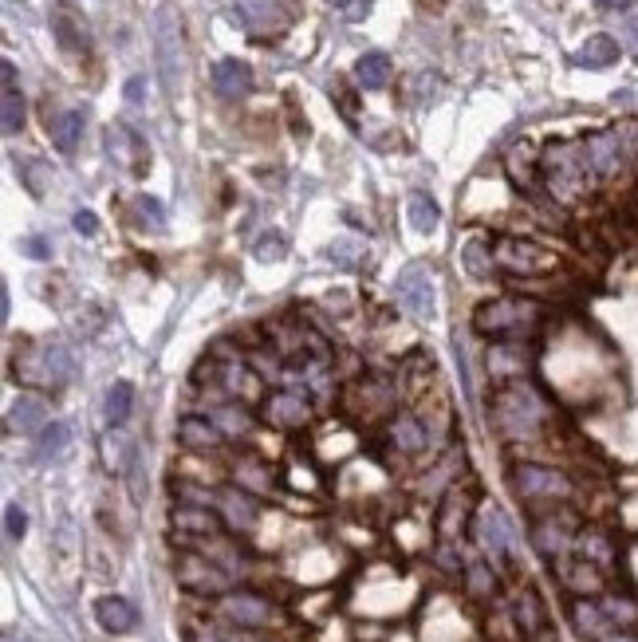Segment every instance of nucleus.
<instances>
[{
  "label": "nucleus",
  "instance_id": "33",
  "mask_svg": "<svg viewBox=\"0 0 638 642\" xmlns=\"http://www.w3.org/2000/svg\"><path fill=\"white\" fill-rule=\"evenodd\" d=\"M284 253H288V241H284V233H276V229H272V233H264V237H260V245H256V257L260 260H280Z\"/></svg>",
  "mask_w": 638,
  "mask_h": 642
},
{
  "label": "nucleus",
  "instance_id": "25",
  "mask_svg": "<svg viewBox=\"0 0 638 642\" xmlns=\"http://www.w3.org/2000/svg\"><path fill=\"white\" fill-rule=\"evenodd\" d=\"M390 75H394V64H390V56H383V52H367V56H359V64H355V79H359V87H367V91H383L386 83H390Z\"/></svg>",
  "mask_w": 638,
  "mask_h": 642
},
{
  "label": "nucleus",
  "instance_id": "19",
  "mask_svg": "<svg viewBox=\"0 0 638 642\" xmlns=\"http://www.w3.org/2000/svg\"><path fill=\"white\" fill-rule=\"evenodd\" d=\"M0 75H4V103H0V127L4 134H20L24 130V95L16 91V67L0 64Z\"/></svg>",
  "mask_w": 638,
  "mask_h": 642
},
{
  "label": "nucleus",
  "instance_id": "26",
  "mask_svg": "<svg viewBox=\"0 0 638 642\" xmlns=\"http://www.w3.org/2000/svg\"><path fill=\"white\" fill-rule=\"evenodd\" d=\"M130 406H134V386L130 383H111L107 386V402H103V418H107V426L111 430H119L123 422L130 418Z\"/></svg>",
  "mask_w": 638,
  "mask_h": 642
},
{
  "label": "nucleus",
  "instance_id": "6",
  "mask_svg": "<svg viewBox=\"0 0 638 642\" xmlns=\"http://www.w3.org/2000/svg\"><path fill=\"white\" fill-rule=\"evenodd\" d=\"M394 296H398V304H402L414 320H434V312H438V280H434V268H426V264L402 268L398 280H394Z\"/></svg>",
  "mask_w": 638,
  "mask_h": 642
},
{
  "label": "nucleus",
  "instance_id": "46",
  "mask_svg": "<svg viewBox=\"0 0 638 642\" xmlns=\"http://www.w3.org/2000/svg\"><path fill=\"white\" fill-rule=\"evenodd\" d=\"M595 4H603V8H631L635 0H595Z\"/></svg>",
  "mask_w": 638,
  "mask_h": 642
},
{
  "label": "nucleus",
  "instance_id": "15",
  "mask_svg": "<svg viewBox=\"0 0 638 642\" xmlns=\"http://www.w3.org/2000/svg\"><path fill=\"white\" fill-rule=\"evenodd\" d=\"M95 619H99V627L103 631H111V635H130L134 627H138V607L123 599V595H103L99 603H95Z\"/></svg>",
  "mask_w": 638,
  "mask_h": 642
},
{
  "label": "nucleus",
  "instance_id": "18",
  "mask_svg": "<svg viewBox=\"0 0 638 642\" xmlns=\"http://www.w3.org/2000/svg\"><path fill=\"white\" fill-rule=\"evenodd\" d=\"M477 532H481V544H485V552L497 560V556H509L512 552V524L509 516L501 513V509H485L481 513V524H477Z\"/></svg>",
  "mask_w": 638,
  "mask_h": 642
},
{
  "label": "nucleus",
  "instance_id": "38",
  "mask_svg": "<svg viewBox=\"0 0 638 642\" xmlns=\"http://www.w3.org/2000/svg\"><path fill=\"white\" fill-rule=\"evenodd\" d=\"M71 225H75L83 237H95V233H99V217H95L91 209H79V213L71 217Z\"/></svg>",
  "mask_w": 638,
  "mask_h": 642
},
{
  "label": "nucleus",
  "instance_id": "32",
  "mask_svg": "<svg viewBox=\"0 0 638 642\" xmlns=\"http://www.w3.org/2000/svg\"><path fill=\"white\" fill-rule=\"evenodd\" d=\"M536 544H540V552H544V556H560V552L568 548V536H564L556 524H540Z\"/></svg>",
  "mask_w": 638,
  "mask_h": 642
},
{
  "label": "nucleus",
  "instance_id": "16",
  "mask_svg": "<svg viewBox=\"0 0 638 642\" xmlns=\"http://www.w3.org/2000/svg\"><path fill=\"white\" fill-rule=\"evenodd\" d=\"M178 583L190 587V591H221V587H229V576L217 572L205 556H182L178 560Z\"/></svg>",
  "mask_w": 638,
  "mask_h": 642
},
{
  "label": "nucleus",
  "instance_id": "37",
  "mask_svg": "<svg viewBox=\"0 0 638 642\" xmlns=\"http://www.w3.org/2000/svg\"><path fill=\"white\" fill-rule=\"evenodd\" d=\"M516 615H520L524 631H536V627H540V611H536V599H532V595H524V599L516 603Z\"/></svg>",
  "mask_w": 638,
  "mask_h": 642
},
{
  "label": "nucleus",
  "instance_id": "2",
  "mask_svg": "<svg viewBox=\"0 0 638 642\" xmlns=\"http://www.w3.org/2000/svg\"><path fill=\"white\" fill-rule=\"evenodd\" d=\"M540 304L532 300H516V296H501V300H485L477 304L473 312V327L481 335H520V331H532L540 323Z\"/></svg>",
  "mask_w": 638,
  "mask_h": 642
},
{
  "label": "nucleus",
  "instance_id": "8",
  "mask_svg": "<svg viewBox=\"0 0 638 642\" xmlns=\"http://www.w3.org/2000/svg\"><path fill=\"white\" fill-rule=\"evenodd\" d=\"M583 154H587V166H591V178L595 182H611L627 170V142L619 130H599V134H587L583 138Z\"/></svg>",
  "mask_w": 638,
  "mask_h": 642
},
{
  "label": "nucleus",
  "instance_id": "31",
  "mask_svg": "<svg viewBox=\"0 0 638 642\" xmlns=\"http://www.w3.org/2000/svg\"><path fill=\"white\" fill-rule=\"evenodd\" d=\"M64 446H67V426L64 422H48V426L40 430V438H36V457H40V461H52Z\"/></svg>",
  "mask_w": 638,
  "mask_h": 642
},
{
  "label": "nucleus",
  "instance_id": "27",
  "mask_svg": "<svg viewBox=\"0 0 638 642\" xmlns=\"http://www.w3.org/2000/svg\"><path fill=\"white\" fill-rule=\"evenodd\" d=\"M221 513H225V520H229L233 528H253L256 501L245 497V493H237V489H229V493H221Z\"/></svg>",
  "mask_w": 638,
  "mask_h": 642
},
{
  "label": "nucleus",
  "instance_id": "24",
  "mask_svg": "<svg viewBox=\"0 0 638 642\" xmlns=\"http://www.w3.org/2000/svg\"><path fill=\"white\" fill-rule=\"evenodd\" d=\"M619 60V40L615 36H587L583 48L575 52V64L579 67H611Z\"/></svg>",
  "mask_w": 638,
  "mask_h": 642
},
{
  "label": "nucleus",
  "instance_id": "12",
  "mask_svg": "<svg viewBox=\"0 0 638 642\" xmlns=\"http://www.w3.org/2000/svg\"><path fill=\"white\" fill-rule=\"evenodd\" d=\"M260 414H264V422L292 430V426H304V422H308L312 406H308V394H296V390H276V394H268V398H264Z\"/></svg>",
  "mask_w": 638,
  "mask_h": 642
},
{
  "label": "nucleus",
  "instance_id": "7",
  "mask_svg": "<svg viewBox=\"0 0 638 642\" xmlns=\"http://www.w3.org/2000/svg\"><path fill=\"white\" fill-rule=\"evenodd\" d=\"M154 40H158V75H162V87H166V95H174L178 83H182V32H178V20H174V8H170V4L158 8Z\"/></svg>",
  "mask_w": 638,
  "mask_h": 642
},
{
  "label": "nucleus",
  "instance_id": "14",
  "mask_svg": "<svg viewBox=\"0 0 638 642\" xmlns=\"http://www.w3.org/2000/svg\"><path fill=\"white\" fill-rule=\"evenodd\" d=\"M213 91L229 103H241L253 91V67L241 60H217L213 64Z\"/></svg>",
  "mask_w": 638,
  "mask_h": 642
},
{
  "label": "nucleus",
  "instance_id": "39",
  "mask_svg": "<svg viewBox=\"0 0 638 642\" xmlns=\"http://www.w3.org/2000/svg\"><path fill=\"white\" fill-rule=\"evenodd\" d=\"M327 257H331V260H339L343 268H355V260H359V253H351L347 245H331V249H327Z\"/></svg>",
  "mask_w": 638,
  "mask_h": 642
},
{
  "label": "nucleus",
  "instance_id": "13",
  "mask_svg": "<svg viewBox=\"0 0 638 642\" xmlns=\"http://www.w3.org/2000/svg\"><path fill=\"white\" fill-rule=\"evenodd\" d=\"M221 615L237 627H268L276 619V607L260 595H225L221 599Z\"/></svg>",
  "mask_w": 638,
  "mask_h": 642
},
{
  "label": "nucleus",
  "instance_id": "23",
  "mask_svg": "<svg viewBox=\"0 0 638 642\" xmlns=\"http://www.w3.org/2000/svg\"><path fill=\"white\" fill-rule=\"evenodd\" d=\"M406 221H410L414 233H434V229L442 225V209H438V201H434L430 193H410V201H406Z\"/></svg>",
  "mask_w": 638,
  "mask_h": 642
},
{
  "label": "nucleus",
  "instance_id": "35",
  "mask_svg": "<svg viewBox=\"0 0 638 642\" xmlns=\"http://www.w3.org/2000/svg\"><path fill=\"white\" fill-rule=\"evenodd\" d=\"M575 623H579V631H583V635H599V627H603V615H599L595 607L579 603V607H575Z\"/></svg>",
  "mask_w": 638,
  "mask_h": 642
},
{
  "label": "nucleus",
  "instance_id": "1",
  "mask_svg": "<svg viewBox=\"0 0 638 642\" xmlns=\"http://www.w3.org/2000/svg\"><path fill=\"white\" fill-rule=\"evenodd\" d=\"M536 170H540L544 186L560 205H575L583 193L595 186L587 154H583V142H552V146H544Z\"/></svg>",
  "mask_w": 638,
  "mask_h": 642
},
{
  "label": "nucleus",
  "instance_id": "41",
  "mask_svg": "<svg viewBox=\"0 0 638 642\" xmlns=\"http://www.w3.org/2000/svg\"><path fill=\"white\" fill-rule=\"evenodd\" d=\"M583 552H591L595 560H607V556H611V552H607V544H603L599 536H587V540H583Z\"/></svg>",
  "mask_w": 638,
  "mask_h": 642
},
{
  "label": "nucleus",
  "instance_id": "49",
  "mask_svg": "<svg viewBox=\"0 0 638 642\" xmlns=\"http://www.w3.org/2000/svg\"><path fill=\"white\" fill-rule=\"evenodd\" d=\"M197 642H217V639H213V635H209V639H197Z\"/></svg>",
  "mask_w": 638,
  "mask_h": 642
},
{
  "label": "nucleus",
  "instance_id": "17",
  "mask_svg": "<svg viewBox=\"0 0 638 642\" xmlns=\"http://www.w3.org/2000/svg\"><path fill=\"white\" fill-rule=\"evenodd\" d=\"M83 127H87V115L67 107V111H48V134H52V146L60 154H75L79 138H83Z\"/></svg>",
  "mask_w": 638,
  "mask_h": 642
},
{
  "label": "nucleus",
  "instance_id": "42",
  "mask_svg": "<svg viewBox=\"0 0 638 642\" xmlns=\"http://www.w3.org/2000/svg\"><path fill=\"white\" fill-rule=\"evenodd\" d=\"M469 579H473V591H489V576H485V568H481V564H473V568H469Z\"/></svg>",
  "mask_w": 638,
  "mask_h": 642
},
{
  "label": "nucleus",
  "instance_id": "44",
  "mask_svg": "<svg viewBox=\"0 0 638 642\" xmlns=\"http://www.w3.org/2000/svg\"><path fill=\"white\" fill-rule=\"evenodd\" d=\"M24 253H28V257H48V245H40V237H32V241H24Z\"/></svg>",
  "mask_w": 638,
  "mask_h": 642
},
{
  "label": "nucleus",
  "instance_id": "28",
  "mask_svg": "<svg viewBox=\"0 0 638 642\" xmlns=\"http://www.w3.org/2000/svg\"><path fill=\"white\" fill-rule=\"evenodd\" d=\"M134 225L146 229V233H162L166 229V209L158 197H134Z\"/></svg>",
  "mask_w": 638,
  "mask_h": 642
},
{
  "label": "nucleus",
  "instance_id": "20",
  "mask_svg": "<svg viewBox=\"0 0 638 642\" xmlns=\"http://www.w3.org/2000/svg\"><path fill=\"white\" fill-rule=\"evenodd\" d=\"M48 406L40 402V398H32V394H24V398H16L12 402V410H8V430L12 434H40L48 422Z\"/></svg>",
  "mask_w": 638,
  "mask_h": 642
},
{
  "label": "nucleus",
  "instance_id": "36",
  "mask_svg": "<svg viewBox=\"0 0 638 642\" xmlns=\"http://www.w3.org/2000/svg\"><path fill=\"white\" fill-rule=\"evenodd\" d=\"M327 4H335V8H339L347 20H367L375 0H327Z\"/></svg>",
  "mask_w": 638,
  "mask_h": 642
},
{
  "label": "nucleus",
  "instance_id": "30",
  "mask_svg": "<svg viewBox=\"0 0 638 642\" xmlns=\"http://www.w3.org/2000/svg\"><path fill=\"white\" fill-rule=\"evenodd\" d=\"M174 524H178V528H190V532H201V536H213V532H217V516L209 513V505L174 509Z\"/></svg>",
  "mask_w": 638,
  "mask_h": 642
},
{
  "label": "nucleus",
  "instance_id": "34",
  "mask_svg": "<svg viewBox=\"0 0 638 642\" xmlns=\"http://www.w3.org/2000/svg\"><path fill=\"white\" fill-rule=\"evenodd\" d=\"M4 532H8V540H24V532H28V516L20 505H8L4 509Z\"/></svg>",
  "mask_w": 638,
  "mask_h": 642
},
{
  "label": "nucleus",
  "instance_id": "21",
  "mask_svg": "<svg viewBox=\"0 0 638 642\" xmlns=\"http://www.w3.org/2000/svg\"><path fill=\"white\" fill-rule=\"evenodd\" d=\"M390 442H394L402 453H422L426 446H430V430H426V422H422V418H414V414H398V418L390 422Z\"/></svg>",
  "mask_w": 638,
  "mask_h": 642
},
{
  "label": "nucleus",
  "instance_id": "43",
  "mask_svg": "<svg viewBox=\"0 0 638 642\" xmlns=\"http://www.w3.org/2000/svg\"><path fill=\"white\" fill-rule=\"evenodd\" d=\"M607 615H615V619H635V607H627V603H607Z\"/></svg>",
  "mask_w": 638,
  "mask_h": 642
},
{
  "label": "nucleus",
  "instance_id": "22",
  "mask_svg": "<svg viewBox=\"0 0 638 642\" xmlns=\"http://www.w3.org/2000/svg\"><path fill=\"white\" fill-rule=\"evenodd\" d=\"M178 438H182V446H190V450H213V446H221V430H217V422L213 418H182L178 422Z\"/></svg>",
  "mask_w": 638,
  "mask_h": 642
},
{
  "label": "nucleus",
  "instance_id": "10",
  "mask_svg": "<svg viewBox=\"0 0 638 642\" xmlns=\"http://www.w3.org/2000/svg\"><path fill=\"white\" fill-rule=\"evenodd\" d=\"M107 154H111L115 166H123L127 174H146L150 150H146V142H142L127 123H111V127H107Z\"/></svg>",
  "mask_w": 638,
  "mask_h": 642
},
{
  "label": "nucleus",
  "instance_id": "9",
  "mask_svg": "<svg viewBox=\"0 0 638 642\" xmlns=\"http://www.w3.org/2000/svg\"><path fill=\"white\" fill-rule=\"evenodd\" d=\"M237 4V20L241 28L256 36V40H268V36H280L288 32L292 24V8L284 0H233Z\"/></svg>",
  "mask_w": 638,
  "mask_h": 642
},
{
  "label": "nucleus",
  "instance_id": "29",
  "mask_svg": "<svg viewBox=\"0 0 638 642\" xmlns=\"http://www.w3.org/2000/svg\"><path fill=\"white\" fill-rule=\"evenodd\" d=\"M461 264L469 268V276H489L493 268H497V260H493V245L489 241H469L465 249H461Z\"/></svg>",
  "mask_w": 638,
  "mask_h": 642
},
{
  "label": "nucleus",
  "instance_id": "4",
  "mask_svg": "<svg viewBox=\"0 0 638 642\" xmlns=\"http://www.w3.org/2000/svg\"><path fill=\"white\" fill-rule=\"evenodd\" d=\"M493 418H497V426H501L509 438H528V434H536V426L544 422V402H540V394L528 390V386H509V390L497 394Z\"/></svg>",
  "mask_w": 638,
  "mask_h": 642
},
{
  "label": "nucleus",
  "instance_id": "40",
  "mask_svg": "<svg viewBox=\"0 0 638 642\" xmlns=\"http://www.w3.org/2000/svg\"><path fill=\"white\" fill-rule=\"evenodd\" d=\"M623 40H627V48L638 56V16H627V20H623Z\"/></svg>",
  "mask_w": 638,
  "mask_h": 642
},
{
  "label": "nucleus",
  "instance_id": "5",
  "mask_svg": "<svg viewBox=\"0 0 638 642\" xmlns=\"http://www.w3.org/2000/svg\"><path fill=\"white\" fill-rule=\"evenodd\" d=\"M493 260H497V268H505L512 276H540V272L560 268V257L552 249H544L536 241H524V237H497Z\"/></svg>",
  "mask_w": 638,
  "mask_h": 642
},
{
  "label": "nucleus",
  "instance_id": "3",
  "mask_svg": "<svg viewBox=\"0 0 638 642\" xmlns=\"http://www.w3.org/2000/svg\"><path fill=\"white\" fill-rule=\"evenodd\" d=\"M16 367H24L20 371L24 383H36L44 386V390H60L75 375V355L67 351L64 343H36V347H28L16 359Z\"/></svg>",
  "mask_w": 638,
  "mask_h": 642
},
{
  "label": "nucleus",
  "instance_id": "47",
  "mask_svg": "<svg viewBox=\"0 0 638 642\" xmlns=\"http://www.w3.org/2000/svg\"><path fill=\"white\" fill-rule=\"evenodd\" d=\"M418 4H422V8H430V12H438V8L446 4V0H418Z\"/></svg>",
  "mask_w": 638,
  "mask_h": 642
},
{
  "label": "nucleus",
  "instance_id": "48",
  "mask_svg": "<svg viewBox=\"0 0 638 642\" xmlns=\"http://www.w3.org/2000/svg\"><path fill=\"white\" fill-rule=\"evenodd\" d=\"M603 642H638V639H631V635H611V639H603Z\"/></svg>",
  "mask_w": 638,
  "mask_h": 642
},
{
  "label": "nucleus",
  "instance_id": "11",
  "mask_svg": "<svg viewBox=\"0 0 638 642\" xmlns=\"http://www.w3.org/2000/svg\"><path fill=\"white\" fill-rule=\"evenodd\" d=\"M512 485L524 497H568V489H572L564 473L544 469V465H516L512 469Z\"/></svg>",
  "mask_w": 638,
  "mask_h": 642
},
{
  "label": "nucleus",
  "instance_id": "45",
  "mask_svg": "<svg viewBox=\"0 0 638 642\" xmlns=\"http://www.w3.org/2000/svg\"><path fill=\"white\" fill-rule=\"evenodd\" d=\"M127 99L130 103H138V99H142V75H134V79L127 83Z\"/></svg>",
  "mask_w": 638,
  "mask_h": 642
}]
</instances>
